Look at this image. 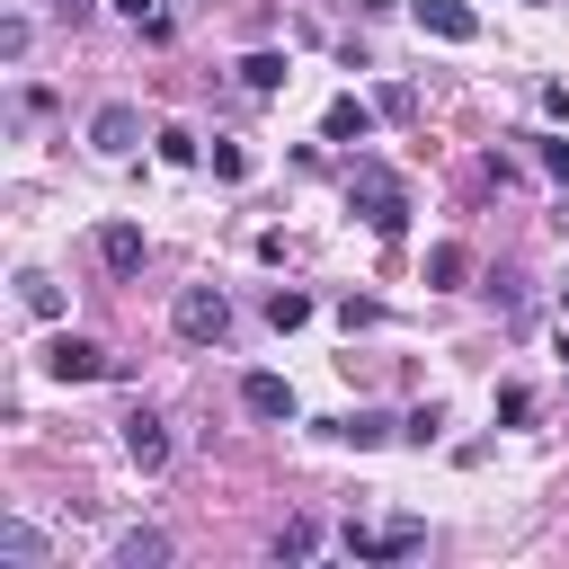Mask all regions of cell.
<instances>
[{
    "label": "cell",
    "instance_id": "obj_19",
    "mask_svg": "<svg viewBox=\"0 0 569 569\" xmlns=\"http://www.w3.org/2000/svg\"><path fill=\"white\" fill-rule=\"evenodd\" d=\"M311 542H320V525H311V516H293V525L276 533V551H284V560H311Z\"/></svg>",
    "mask_w": 569,
    "mask_h": 569
},
{
    "label": "cell",
    "instance_id": "obj_7",
    "mask_svg": "<svg viewBox=\"0 0 569 569\" xmlns=\"http://www.w3.org/2000/svg\"><path fill=\"white\" fill-rule=\"evenodd\" d=\"M240 409H249V418H293V382H284V373H249V382H240Z\"/></svg>",
    "mask_w": 569,
    "mask_h": 569
},
{
    "label": "cell",
    "instance_id": "obj_4",
    "mask_svg": "<svg viewBox=\"0 0 569 569\" xmlns=\"http://www.w3.org/2000/svg\"><path fill=\"white\" fill-rule=\"evenodd\" d=\"M89 142H98V151H107V160H124V151H133V142H142V116H133V107H124V98H116V107H98V116H89Z\"/></svg>",
    "mask_w": 569,
    "mask_h": 569
},
{
    "label": "cell",
    "instance_id": "obj_9",
    "mask_svg": "<svg viewBox=\"0 0 569 569\" xmlns=\"http://www.w3.org/2000/svg\"><path fill=\"white\" fill-rule=\"evenodd\" d=\"M160 560H169V533H160V525L116 533V569H160Z\"/></svg>",
    "mask_w": 569,
    "mask_h": 569
},
{
    "label": "cell",
    "instance_id": "obj_24",
    "mask_svg": "<svg viewBox=\"0 0 569 569\" xmlns=\"http://www.w3.org/2000/svg\"><path fill=\"white\" fill-rule=\"evenodd\" d=\"M107 9H124V18H133V27H151V18H160V9H151V0H107Z\"/></svg>",
    "mask_w": 569,
    "mask_h": 569
},
{
    "label": "cell",
    "instance_id": "obj_16",
    "mask_svg": "<svg viewBox=\"0 0 569 569\" xmlns=\"http://www.w3.org/2000/svg\"><path fill=\"white\" fill-rule=\"evenodd\" d=\"M418 542H427V525H418V516H391V525H382V560H409Z\"/></svg>",
    "mask_w": 569,
    "mask_h": 569
},
{
    "label": "cell",
    "instance_id": "obj_22",
    "mask_svg": "<svg viewBox=\"0 0 569 569\" xmlns=\"http://www.w3.org/2000/svg\"><path fill=\"white\" fill-rule=\"evenodd\" d=\"M498 418L525 427V418H533V391H525V382H498Z\"/></svg>",
    "mask_w": 569,
    "mask_h": 569
},
{
    "label": "cell",
    "instance_id": "obj_15",
    "mask_svg": "<svg viewBox=\"0 0 569 569\" xmlns=\"http://www.w3.org/2000/svg\"><path fill=\"white\" fill-rule=\"evenodd\" d=\"M267 320H276V329H302V320H311V293L276 284V293H267Z\"/></svg>",
    "mask_w": 569,
    "mask_h": 569
},
{
    "label": "cell",
    "instance_id": "obj_1",
    "mask_svg": "<svg viewBox=\"0 0 569 569\" xmlns=\"http://www.w3.org/2000/svg\"><path fill=\"white\" fill-rule=\"evenodd\" d=\"M347 204H356L382 240H400V231H409V187H400L382 160H356V169H347Z\"/></svg>",
    "mask_w": 569,
    "mask_h": 569
},
{
    "label": "cell",
    "instance_id": "obj_6",
    "mask_svg": "<svg viewBox=\"0 0 569 569\" xmlns=\"http://www.w3.org/2000/svg\"><path fill=\"white\" fill-rule=\"evenodd\" d=\"M124 453H133L142 471H169V427H160L151 409H133V418H124Z\"/></svg>",
    "mask_w": 569,
    "mask_h": 569
},
{
    "label": "cell",
    "instance_id": "obj_25",
    "mask_svg": "<svg viewBox=\"0 0 569 569\" xmlns=\"http://www.w3.org/2000/svg\"><path fill=\"white\" fill-rule=\"evenodd\" d=\"M53 9H62V18H89V9H98V0H53Z\"/></svg>",
    "mask_w": 569,
    "mask_h": 569
},
{
    "label": "cell",
    "instance_id": "obj_5",
    "mask_svg": "<svg viewBox=\"0 0 569 569\" xmlns=\"http://www.w3.org/2000/svg\"><path fill=\"white\" fill-rule=\"evenodd\" d=\"M409 18H418L427 36H445V44H471V36H480V18H471L462 0H409Z\"/></svg>",
    "mask_w": 569,
    "mask_h": 569
},
{
    "label": "cell",
    "instance_id": "obj_13",
    "mask_svg": "<svg viewBox=\"0 0 569 569\" xmlns=\"http://www.w3.org/2000/svg\"><path fill=\"white\" fill-rule=\"evenodd\" d=\"M462 276H471L462 240H436V249H427V284H462Z\"/></svg>",
    "mask_w": 569,
    "mask_h": 569
},
{
    "label": "cell",
    "instance_id": "obj_3",
    "mask_svg": "<svg viewBox=\"0 0 569 569\" xmlns=\"http://www.w3.org/2000/svg\"><path fill=\"white\" fill-rule=\"evenodd\" d=\"M44 373H53V382H107L116 356H107L98 338H53V347H44Z\"/></svg>",
    "mask_w": 569,
    "mask_h": 569
},
{
    "label": "cell",
    "instance_id": "obj_12",
    "mask_svg": "<svg viewBox=\"0 0 569 569\" xmlns=\"http://www.w3.org/2000/svg\"><path fill=\"white\" fill-rule=\"evenodd\" d=\"M329 436H347V445H382V436H400L382 409H356V418H329Z\"/></svg>",
    "mask_w": 569,
    "mask_h": 569
},
{
    "label": "cell",
    "instance_id": "obj_11",
    "mask_svg": "<svg viewBox=\"0 0 569 569\" xmlns=\"http://www.w3.org/2000/svg\"><path fill=\"white\" fill-rule=\"evenodd\" d=\"M0 560H9V569H36V560H44V533L9 516V525H0Z\"/></svg>",
    "mask_w": 569,
    "mask_h": 569
},
{
    "label": "cell",
    "instance_id": "obj_20",
    "mask_svg": "<svg viewBox=\"0 0 569 569\" xmlns=\"http://www.w3.org/2000/svg\"><path fill=\"white\" fill-rule=\"evenodd\" d=\"M160 160L187 169V160H196V133H187V124H160Z\"/></svg>",
    "mask_w": 569,
    "mask_h": 569
},
{
    "label": "cell",
    "instance_id": "obj_14",
    "mask_svg": "<svg viewBox=\"0 0 569 569\" xmlns=\"http://www.w3.org/2000/svg\"><path fill=\"white\" fill-rule=\"evenodd\" d=\"M18 302H27L36 320H53V311H62V284H53V276H18Z\"/></svg>",
    "mask_w": 569,
    "mask_h": 569
},
{
    "label": "cell",
    "instance_id": "obj_8",
    "mask_svg": "<svg viewBox=\"0 0 569 569\" xmlns=\"http://www.w3.org/2000/svg\"><path fill=\"white\" fill-rule=\"evenodd\" d=\"M98 258H107V276H133L142 267V222H107L98 231Z\"/></svg>",
    "mask_w": 569,
    "mask_h": 569
},
{
    "label": "cell",
    "instance_id": "obj_21",
    "mask_svg": "<svg viewBox=\"0 0 569 569\" xmlns=\"http://www.w3.org/2000/svg\"><path fill=\"white\" fill-rule=\"evenodd\" d=\"M213 178L240 187V178H249V151H240V142H213Z\"/></svg>",
    "mask_w": 569,
    "mask_h": 569
},
{
    "label": "cell",
    "instance_id": "obj_23",
    "mask_svg": "<svg viewBox=\"0 0 569 569\" xmlns=\"http://www.w3.org/2000/svg\"><path fill=\"white\" fill-rule=\"evenodd\" d=\"M533 151H542V169H551V178H560V187H569V142H551V133H542V142H533Z\"/></svg>",
    "mask_w": 569,
    "mask_h": 569
},
{
    "label": "cell",
    "instance_id": "obj_2",
    "mask_svg": "<svg viewBox=\"0 0 569 569\" xmlns=\"http://www.w3.org/2000/svg\"><path fill=\"white\" fill-rule=\"evenodd\" d=\"M169 320H178L187 347H213V338H231V293H222V284H187Z\"/></svg>",
    "mask_w": 569,
    "mask_h": 569
},
{
    "label": "cell",
    "instance_id": "obj_17",
    "mask_svg": "<svg viewBox=\"0 0 569 569\" xmlns=\"http://www.w3.org/2000/svg\"><path fill=\"white\" fill-rule=\"evenodd\" d=\"M240 80H249L258 98H267V89H284V53H249V62H240Z\"/></svg>",
    "mask_w": 569,
    "mask_h": 569
},
{
    "label": "cell",
    "instance_id": "obj_18",
    "mask_svg": "<svg viewBox=\"0 0 569 569\" xmlns=\"http://www.w3.org/2000/svg\"><path fill=\"white\" fill-rule=\"evenodd\" d=\"M400 436H409V445H436V436H445V409H436V400H427V409H409V418H400Z\"/></svg>",
    "mask_w": 569,
    "mask_h": 569
},
{
    "label": "cell",
    "instance_id": "obj_10",
    "mask_svg": "<svg viewBox=\"0 0 569 569\" xmlns=\"http://www.w3.org/2000/svg\"><path fill=\"white\" fill-rule=\"evenodd\" d=\"M320 133H329V142H365V133H373V107H365V98H329Z\"/></svg>",
    "mask_w": 569,
    "mask_h": 569
}]
</instances>
